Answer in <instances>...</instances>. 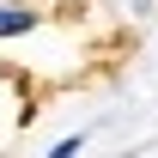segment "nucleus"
<instances>
[{"instance_id":"f257e3e1","label":"nucleus","mask_w":158,"mask_h":158,"mask_svg":"<svg viewBox=\"0 0 158 158\" xmlns=\"http://www.w3.org/2000/svg\"><path fill=\"white\" fill-rule=\"evenodd\" d=\"M43 24H49V12L37 0H0V43H24V37H37Z\"/></svg>"},{"instance_id":"f03ea898","label":"nucleus","mask_w":158,"mask_h":158,"mask_svg":"<svg viewBox=\"0 0 158 158\" xmlns=\"http://www.w3.org/2000/svg\"><path fill=\"white\" fill-rule=\"evenodd\" d=\"M85 146H91V134H61V140H55V146H49L43 158H79Z\"/></svg>"}]
</instances>
